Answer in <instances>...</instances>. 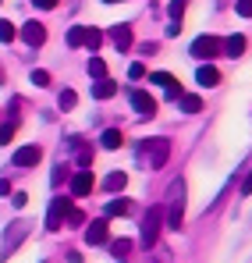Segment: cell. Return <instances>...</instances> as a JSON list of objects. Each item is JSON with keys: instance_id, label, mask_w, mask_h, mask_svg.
Wrapping results in <instances>:
<instances>
[{"instance_id": "21", "label": "cell", "mask_w": 252, "mask_h": 263, "mask_svg": "<svg viewBox=\"0 0 252 263\" xmlns=\"http://www.w3.org/2000/svg\"><path fill=\"white\" fill-rule=\"evenodd\" d=\"M103 214H107V217H125L128 214V199H110Z\"/></svg>"}, {"instance_id": "3", "label": "cell", "mask_w": 252, "mask_h": 263, "mask_svg": "<svg viewBox=\"0 0 252 263\" xmlns=\"http://www.w3.org/2000/svg\"><path fill=\"white\" fill-rule=\"evenodd\" d=\"M160 224H164V206H153L146 220H142V246L146 249H153L157 246V238H160Z\"/></svg>"}, {"instance_id": "30", "label": "cell", "mask_w": 252, "mask_h": 263, "mask_svg": "<svg viewBox=\"0 0 252 263\" xmlns=\"http://www.w3.org/2000/svg\"><path fill=\"white\" fill-rule=\"evenodd\" d=\"M75 146H79V142H75ZM89 160H92V149H89V146H79V164L89 167Z\"/></svg>"}, {"instance_id": "8", "label": "cell", "mask_w": 252, "mask_h": 263, "mask_svg": "<svg viewBox=\"0 0 252 263\" xmlns=\"http://www.w3.org/2000/svg\"><path fill=\"white\" fill-rule=\"evenodd\" d=\"M128 100H131V107H135V114H142V118H153V114H157V100H153L146 89H135Z\"/></svg>"}, {"instance_id": "34", "label": "cell", "mask_w": 252, "mask_h": 263, "mask_svg": "<svg viewBox=\"0 0 252 263\" xmlns=\"http://www.w3.org/2000/svg\"><path fill=\"white\" fill-rule=\"evenodd\" d=\"M11 135H14V125H4V128H0V146H4Z\"/></svg>"}, {"instance_id": "17", "label": "cell", "mask_w": 252, "mask_h": 263, "mask_svg": "<svg viewBox=\"0 0 252 263\" xmlns=\"http://www.w3.org/2000/svg\"><path fill=\"white\" fill-rule=\"evenodd\" d=\"M125 185H128L125 171H110V175L103 178V189H107V192H125Z\"/></svg>"}, {"instance_id": "27", "label": "cell", "mask_w": 252, "mask_h": 263, "mask_svg": "<svg viewBox=\"0 0 252 263\" xmlns=\"http://www.w3.org/2000/svg\"><path fill=\"white\" fill-rule=\"evenodd\" d=\"M82 25H71V29H68V46H82Z\"/></svg>"}, {"instance_id": "12", "label": "cell", "mask_w": 252, "mask_h": 263, "mask_svg": "<svg viewBox=\"0 0 252 263\" xmlns=\"http://www.w3.org/2000/svg\"><path fill=\"white\" fill-rule=\"evenodd\" d=\"M196 82H199L203 89H213V86H220V71H217V68H213L210 61H206V64H203V68L196 71Z\"/></svg>"}, {"instance_id": "29", "label": "cell", "mask_w": 252, "mask_h": 263, "mask_svg": "<svg viewBox=\"0 0 252 263\" xmlns=\"http://www.w3.org/2000/svg\"><path fill=\"white\" fill-rule=\"evenodd\" d=\"M128 79H146V64H128Z\"/></svg>"}, {"instance_id": "1", "label": "cell", "mask_w": 252, "mask_h": 263, "mask_svg": "<svg viewBox=\"0 0 252 263\" xmlns=\"http://www.w3.org/2000/svg\"><path fill=\"white\" fill-rule=\"evenodd\" d=\"M170 157V139L167 135H153V139H146L142 146H139V164L146 167V171H160L164 164H167Z\"/></svg>"}, {"instance_id": "33", "label": "cell", "mask_w": 252, "mask_h": 263, "mask_svg": "<svg viewBox=\"0 0 252 263\" xmlns=\"http://www.w3.org/2000/svg\"><path fill=\"white\" fill-rule=\"evenodd\" d=\"M61 178H64V164H57V167H53V175H50V181H53V185H61Z\"/></svg>"}, {"instance_id": "26", "label": "cell", "mask_w": 252, "mask_h": 263, "mask_svg": "<svg viewBox=\"0 0 252 263\" xmlns=\"http://www.w3.org/2000/svg\"><path fill=\"white\" fill-rule=\"evenodd\" d=\"M14 36H18V29H14L11 22H0V43H11Z\"/></svg>"}, {"instance_id": "31", "label": "cell", "mask_w": 252, "mask_h": 263, "mask_svg": "<svg viewBox=\"0 0 252 263\" xmlns=\"http://www.w3.org/2000/svg\"><path fill=\"white\" fill-rule=\"evenodd\" d=\"M25 203H29V196H25V192H14V196H11V206H14V210H22Z\"/></svg>"}, {"instance_id": "25", "label": "cell", "mask_w": 252, "mask_h": 263, "mask_svg": "<svg viewBox=\"0 0 252 263\" xmlns=\"http://www.w3.org/2000/svg\"><path fill=\"white\" fill-rule=\"evenodd\" d=\"M29 82H32L36 89H46V86H50V71H43V68H36V71L29 75Z\"/></svg>"}, {"instance_id": "35", "label": "cell", "mask_w": 252, "mask_h": 263, "mask_svg": "<svg viewBox=\"0 0 252 263\" xmlns=\"http://www.w3.org/2000/svg\"><path fill=\"white\" fill-rule=\"evenodd\" d=\"M242 196H252V171L245 175V181H242Z\"/></svg>"}, {"instance_id": "2", "label": "cell", "mask_w": 252, "mask_h": 263, "mask_svg": "<svg viewBox=\"0 0 252 263\" xmlns=\"http://www.w3.org/2000/svg\"><path fill=\"white\" fill-rule=\"evenodd\" d=\"M181 220H185V181L178 178V181H170V206H167V228H181Z\"/></svg>"}, {"instance_id": "10", "label": "cell", "mask_w": 252, "mask_h": 263, "mask_svg": "<svg viewBox=\"0 0 252 263\" xmlns=\"http://www.w3.org/2000/svg\"><path fill=\"white\" fill-rule=\"evenodd\" d=\"M22 40L29 46H43L46 43V29H43L40 22H29V25H22Z\"/></svg>"}, {"instance_id": "23", "label": "cell", "mask_w": 252, "mask_h": 263, "mask_svg": "<svg viewBox=\"0 0 252 263\" xmlns=\"http://www.w3.org/2000/svg\"><path fill=\"white\" fill-rule=\"evenodd\" d=\"M57 103H61V110H75V103H79V96H75V89H64V92L57 96Z\"/></svg>"}, {"instance_id": "28", "label": "cell", "mask_w": 252, "mask_h": 263, "mask_svg": "<svg viewBox=\"0 0 252 263\" xmlns=\"http://www.w3.org/2000/svg\"><path fill=\"white\" fill-rule=\"evenodd\" d=\"M170 18H174V22H181V14H185V0H170Z\"/></svg>"}, {"instance_id": "7", "label": "cell", "mask_w": 252, "mask_h": 263, "mask_svg": "<svg viewBox=\"0 0 252 263\" xmlns=\"http://www.w3.org/2000/svg\"><path fill=\"white\" fill-rule=\"evenodd\" d=\"M40 160H43V149H40V146H18V149H14V157H11V164H14V167H36Z\"/></svg>"}, {"instance_id": "37", "label": "cell", "mask_w": 252, "mask_h": 263, "mask_svg": "<svg viewBox=\"0 0 252 263\" xmlns=\"http://www.w3.org/2000/svg\"><path fill=\"white\" fill-rule=\"evenodd\" d=\"M0 196H11V181L7 178H0Z\"/></svg>"}, {"instance_id": "4", "label": "cell", "mask_w": 252, "mask_h": 263, "mask_svg": "<svg viewBox=\"0 0 252 263\" xmlns=\"http://www.w3.org/2000/svg\"><path fill=\"white\" fill-rule=\"evenodd\" d=\"M68 210H71V199H68V196H53V203H50V210H46V228H50V231H61Z\"/></svg>"}, {"instance_id": "18", "label": "cell", "mask_w": 252, "mask_h": 263, "mask_svg": "<svg viewBox=\"0 0 252 263\" xmlns=\"http://www.w3.org/2000/svg\"><path fill=\"white\" fill-rule=\"evenodd\" d=\"M121 142H125V135H121V128H107L103 135H100V146H103V149H118Z\"/></svg>"}, {"instance_id": "16", "label": "cell", "mask_w": 252, "mask_h": 263, "mask_svg": "<svg viewBox=\"0 0 252 263\" xmlns=\"http://www.w3.org/2000/svg\"><path fill=\"white\" fill-rule=\"evenodd\" d=\"M220 50H224L227 57H242V53H245V36H238V32H235V36H227Z\"/></svg>"}, {"instance_id": "20", "label": "cell", "mask_w": 252, "mask_h": 263, "mask_svg": "<svg viewBox=\"0 0 252 263\" xmlns=\"http://www.w3.org/2000/svg\"><path fill=\"white\" fill-rule=\"evenodd\" d=\"M82 43L96 53V50H100V43H103V32H100V29H85V32H82Z\"/></svg>"}, {"instance_id": "11", "label": "cell", "mask_w": 252, "mask_h": 263, "mask_svg": "<svg viewBox=\"0 0 252 263\" xmlns=\"http://www.w3.org/2000/svg\"><path fill=\"white\" fill-rule=\"evenodd\" d=\"M89 192H92V171L82 167L79 175L71 178V196H89Z\"/></svg>"}, {"instance_id": "36", "label": "cell", "mask_w": 252, "mask_h": 263, "mask_svg": "<svg viewBox=\"0 0 252 263\" xmlns=\"http://www.w3.org/2000/svg\"><path fill=\"white\" fill-rule=\"evenodd\" d=\"M32 4H36V7H43V11H53V7H57V0H32Z\"/></svg>"}, {"instance_id": "32", "label": "cell", "mask_w": 252, "mask_h": 263, "mask_svg": "<svg viewBox=\"0 0 252 263\" xmlns=\"http://www.w3.org/2000/svg\"><path fill=\"white\" fill-rule=\"evenodd\" d=\"M238 14L242 18H252V0H238Z\"/></svg>"}, {"instance_id": "13", "label": "cell", "mask_w": 252, "mask_h": 263, "mask_svg": "<svg viewBox=\"0 0 252 263\" xmlns=\"http://www.w3.org/2000/svg\"><path fill=\"white\" fill-rule=\"evenodd\" d=\"M85 242H89V246H103V242H107V220H92V224L85 228Z\"/></svg>"}, {"instance_id": "15", "label": "cell", "mask_w": 252, "mask_h": 263, "mask_svg": "<svg viewBox=\"0 0 252 263\" xmlns=\"http://www.w3.org/2000/svg\"><path fill=\"white\" fill-rule=\"evenodd\" d=\"M118 92V82H110V79H96L92 82V100H110Z\"/></svg>"}, {"instance_id": "24", "label": "cell", "mask_w": 252, "mask_h": 263, "mask_svg": "<svg viewBox=\"0 0 252 263\" xmlns=\"http://www.w3.org/2000/svg\"><path fill=\"white\" fill-rule=\"evenodd\" d=\"M128 249H131V238H118V242H110V253H114L118 260H125Z\"/></svg>"}, {"instance_id": "6", "label": "cell", "mask_w": 252, "mask_h": 263, "mask_svg": "<svg viewBox=\"0 0 252 263\" xmlns=\"http://www.w3.org/2000/svg\"><path fill=\"white\" fill-rule=\"evenodd\" d=\"M29 235V220H14L11 224V231H4V256H11L18 246H22V238Z\"/></svg>"}, {"instance_id": "38", "label": "cell", "mask_w": 252, "mask_h": 263, "mask_svg": "<svg viewBox=\"0 0 252 263\" xmlns=\"http://www.w3.org/2000/svg\"><path fill=\"white\" fill-rule=\"evenodd\" d=\"M103 4H121V0H103Z\"/></svg>"}, {"instance_id": "9", "label": "cell", "mask_w": 252, "mask_h": 263, "mask_svg": "<svg viewBox=\"0 0 252 263\" xmlns=\"http://www.w3.org/2000/svg\"><path fill=\"white\" fill-rule=\"evenodd\" d=\"M149 82H157V86L164 89L170 100H178V96H181V86H178V79H174V75H167V71H153V75H149Z\"/></svg>"}, {"instance_id": "22", "label": "cell", "mask_w": 252, "mask_h": 263, "mask_svg": "<svg viewBox=\"0 0 252 263\" xmlns=\"http://www.w3.org/2000/svg\"><path fill=\"white\" fill-rule=\"evenodd\" d=\"M89 75H92V79H107V64H103V57H89Z\"/></svg>"}, {"instance_id": "19", "label": "cell", "mask_w": 252, "mask_h": 263, "mask_svg": "<svg viewBox=\"0 0 252 263\" xmlns=\"http://www.w3.org/2000/svg\"><path fill=\"white\" fill-rule=\"evenodd\" d=\"M178 100H181V110H185V114H199V110H203V100L192 96V92H185V96H178Z\"/></svg>"}, {"instance_id": "14", "label": "cell", "mask_w": 252, "mask_h": 263, "mask_svg": "<svg viewBox=\"0 0 252 263\" xmlns=\"http://www.w3.org/2000/svg\"><path fill=\"white\" fill-rule=\"evenodd\" d=\"M110 40H114V46L125 53L128 46H131V25H114L110 29Z\"/></svg>"}, {"instance_id": "5", "label": "cell", "mask_w": 252, "mask_h": 263, "mask_svg": "<svg viewBox=\"0 0 252 263\" xmlns=\"http://www.w3.org/2000/svg\"><path fill=\"white\" fill-rule=\"evenodd\" d=\"M220 46H224V40H217V36H199L196 43H192V57H199V61H213L217 53H220Z\"/></svg>"}]
</instances>
